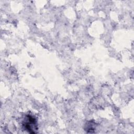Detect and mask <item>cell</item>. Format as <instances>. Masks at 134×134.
I'll list each match as a JSON object with an SVG mask.
<instances>
[{
  "label": "cell",
  "instance_id": "1",
  "mask_svg": "<svg viewBox=\"0 0 134 134\" xmlns=\"http://www.w3.org/2000/svg\"><path fill=\"white\" fill-rule=\"evenodd\" d=\"M25 129L31 133H36L37 130V125L36 119L31 115H27L23 122Z\"/></svg>",
  "mask_w": 134,
  "mask_h": 134
}]
</instances>
